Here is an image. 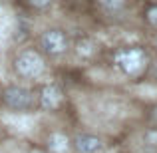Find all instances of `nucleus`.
Instances as JSON below:
<instances>
[{
	"label": "nucleus",
	"mask_w": 157,
	"mask_h": 153,
	"mask_svg": "<svg viewBox=\"0 0 157 153\" xmlns=\"http://www.w3.org/2000/svg\"><path fill=\"white\" fill-rule=\"evenodd\" d=\"M115 64L123 74L137 78L143 74L147 66V56L141 48H125V50H119L115 54Z\"/></svg>",
	"instance_id": "obj_1"
},
{
	"label": "nucleus",
	"mask_w": 157,
	"mask_h": 153,
	"mask_svg": "<svg viewBox=\"0 0 157 153\" xmlns=\"http://www.w3.org/2000/svg\"><path fill=\"white\" fill-rule=\"evenodd\" d=\"M2 101L14 111H28L34 107V92L24 86H8L2 92Z\"/></svg>",
	"instance_id": "obj_2"
},
{
	"label": "nucleus",
	"mask_w": 157,
	"mask_h": 153,
	"mask_svg": "<svg viewBox=\"0 0 157 153\" xmlns=\"http://www.w3.org/2000/svg\"><path fill=\"white\" fill-rule=\"evenodd\" d=\"M14 68L18 72V76H22V78H38L44 72V60L38 52L26 50L16 58Z\"/></svg>",
	"instance_id": "obj_3"
},
{
	"label": "nucleus",
	"mask_w": 157,
	"mask_h": 153,
	"mask_svg": "<svg viewBox=\"0 0 157 153\" xmlns=\"http://www.w3.org/2000/svg\"><path fill=\"white\" fill-rule=\"evenodd\" d=\"M40 48L48 56H60L68 50V36L60 28H50L40 36Z\"/></svg>",
	"instance_id": "obj_4"
},
{
	"label": "nucleus",
	"mask_w": 157,
	"mask_h": 153,
	"mask_svg": "<svg viewBox=\"0 0 157 153\" xmlns=\"http://www.w3.org/2000/svg\"><path fill=\"white\" fill-rule=\"evenodd\" d=\"M38 101H40V107L46 111H52V109H58L64 101V92L58 88L56 84H48L42 88L38 96Z\"/></svg>",
	"instance_id": "obj_5"
},
{
	"label": "nucleus",
	"mask_w": 157,
	"mask_h": 153,
	"mask_svg": "<svg viewBox=\"0 0 157 153\" xmlns=\"http://www.w3.org/2000/svg\"><path fill=\"white\" fill-rule=\"evenodd\" d=\"M74 147L78 153H100L104 149V141L98 135L92 133H80L74 139Z\"/></svg>",
	"instance_id": "obj_6"
},
{
	"label": "nucleus",
	"mask_w": 157,
	"mask_h": 153,
	"mask_svg": "<svg viewBox=\"0 0 157 153\" xmlns=\"http://www.w3.org/2000/svg\"><path fill=\"white\" fill-rule=\"evenodd\" d=\"M98 4L105 10H119V8H123L125 0H98Z\"/></svg>",
	"instance_id": "obj_7"
},
{
	"label": "nucleus",
	"mask_w": 157,
	"mask_h": 153,
	"mask_svg": "<svg viewBox=\"0 0 157 153\" xmlns=\"http://www.w3.org/2000/svg\"><path fill=\"white\" fill-rule=\"evenodd\" d=\"M145 18H147V22H149L153 28H157V4H155V6H149V8H147Z\"/></svg>",
	"instance_id": "obj_8"
},
{
	"label": "nucleus",
	"mask_w": 157,
	"mask_h": 153,
	"mask_svg": "<svg viewBox=\"0 0 157 153\" xmlns=\"http://www.w3.org/2000/svg\"><path fill=\"white\" fill-rule=\"evenodd\" d=\"M28 4H30L32 8H38V10H42V8H48L52 4V0H28Z\"/></svg>",
	"instance_id": "obj_9"
},
{
	"label": "nucleus",
	"mask_w": 157,
	"mask_h": 153,
	"mask_svg": "<svg viewBox=\"0 0 157 153\" xmlns=\"http://www.w3.org/2000/svg\"><path fill=\"white\" fill-rule=\"evenodd\" d=\"M149 121L157 127V103H155L153 107H151V111H149Z\"/></svg>",
	"instance_id": "obj_10"
}]
</instances>
